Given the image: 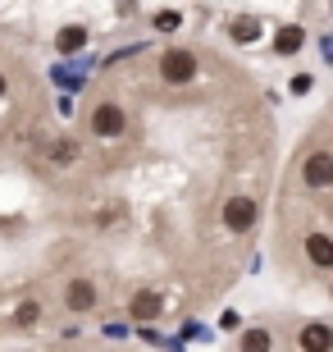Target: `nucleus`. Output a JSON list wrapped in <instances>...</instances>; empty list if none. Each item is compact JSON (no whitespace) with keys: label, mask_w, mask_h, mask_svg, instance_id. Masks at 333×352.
Returning <instances> with one entry per match:
<instances>
[{"label":"nucleus","mask_w":333,"mask_h":352,"mask_svg":"<svg viewBox=\"0 0 333 352\" xmlns=\"http://www.w3.org/2000/svg\"><path fill=\"white\" fill-rule=\"evenodd\" d=\"M87 129L96 133L101 142H115V138H124V133H128V115H124V105H119V101H101L96 110H91Z\"/></svg>","instance_id":"1"},{"label":"nucleus","mask_w":333,"mask_h":352,"mask_svg":"<svg viewBox=\"0 0 333 352\" xmlns=\"http://www.w3.org/2000/svg\"><path fill=\"white\" fill-rule=\"evenodd\" d=\"M196 51H183V46H169L165 55H160V78L169 82V87H183V82L196 78Z\"/></svg>","instance_id":"2"},{"label":"nucleus","mask_w":333,"mask_h":352,"mask_svg":"<svg viewBox=\"0 0 333 352\" xmlns=\"http://www.w3.org/2000/svg\"><path fill=\"white\" fill-rule=\"evenodd\" d=\"M301 183L306 188H333V151H310L306 160H301Z\"/></svg>","instance_id":"3"},{"label":"nucleus","mask_w":333,"mask_h":352,"mask_svg":"<svg viewBox=\"0 0 333 352\" xmlns=\"http://www.w3.org/2000/svg\"><path fill=\"white\" fill-rule=\"evenodd\" d=\"M96 298H101V293H96V279H87V274H78V279L65 284V307L73 316H87L91 307H96Z\"/></svg>","instance_id":"4"},{"label":"nucleus","mask_w":333,"mask_h":352,"mask_svg":"<svg viewBox=\"0 0 333 352\" xmlns=\"http://www.w3.org/2000/svg\"><path fill=\"white\" fill-rule=\"evenodd\" d=\"M256 215H260V206L251 197H229V201H224V224H229L233 234H246V229L256 224Z\"/></svg>","instance_id":"5"},{"label":"nucleus","mask_w":333,"mask_h":352,"mask_svg":"<svg viewBox=\"0 0 333 352\" xmlns=\"http://www.w3.org/2000/svg\"><path fill=\"white\" fill-rule=\"evenodd\" d=\"M297 348L301 352H333V325H324V320L301 325L297 329Z\"/></svg>","instance_id":"6"},{"label":"nucleus","mask_w":333,"mask_h":352,"mask_svg":"<svg viewBox=\"0 0 333 352\" xmlns=\"http://www.w3.org/2000/svg\"><path fill=\"white\" fill-rule=\"evenodd\" d=\"M160 311H165V298H160L155 288H137V293H133V302H128L133 320H155Z\"/></svg>","instance_id":"7"},{"label":"nucleus","mask_w":333,"mask_h":352,"mask_svg":"<svg viewBox=\"0 0 333 352\" xmlns=\"http://www.w3.org/2000/svg\"><path fill=\"white\" fill-rule=\"evenodd\" d=\"M306 261L315 270H333V238L329 234H306Z\"/></svg>","instance_id":"8"},{"label":"nucleus","mask_w":333,"mask_h":352,"mask_svg":"<svg viewBox=\"0 0 333 352\" xmlns=\"http://www.w3.org/2000/svg\"><path fill=\"white\" fill-rule=\"evenodd\" d=\"M82 46H87V28H82V23L55 32V51H60V55H73V51H82Z\"/></svg>","instance_id":"9"},{"label":"nucleus","mask_w":333,"mask_h":352,"mask_svg":"<svg viewBox=\"0 0 333 352\" xmlns=\"http://www.w3.org/2000/svg\"><path fill=\"white\" fill-rule=\"evenodd\" d=\"M301 46H306V28H301V23H288L279 37H274V51H279V55H297Z\"/></svg>","instance_id":"10"},{"label":"nucleus","mask_w":333,"mask_h":352,"mask_svg":"<svg viewBox=\"0 0 333 352\" xmlns=\"http://www.w3.org/2000/svg\"><path fill=\"white\" fill-rule=\"evenodd\" d=\"M46 160H51V165H73L78 160V142L73 138H55V142L46 146Z\"/></svg>","instance_id":"11"},{"label":"nucleus","mask_w":333,"mask_h":352,"mask_svg":"<svg viewBox=\"0 0 333 352\" xmlns=\"http://www.w3.org/2000/svg\"><path fill=\"white\" fill-rule=\"evenodd\" d=\"M238 352H274V334L269 329H246L238 339Z\"/></svg>","instance_id":"12"},{"label":"nucleus","mask_w":333,"mask_h":352,"mask_svg":"<svg viewBox=\"0 0 333 352\" xmlns=\"http://www.w3.org/2000/svg\"><path fill=\"white\" fill-rule=\"evenodd\" d=\"M37 320H41V302H37V298L19 302V311H14V329H32Z\"/></svg>","instance_id":"13"},{"label":"nucleus","mask_w":333,"mask_h":352,"mask_svg":"<svg viewBox=\"0 0 333 352\" xmlns=\"http://www.w3.org/2000/svg\"><path fill=\"white\" fill-rule=\"evenodd\" d=\"M229 37L233 41H256L260 37V23L251 19V14H242V19H233V23H229Z\"/></svg>","instance_id":"14"},{"label":"nucleus","mask_w":333,"mask_h":352,"mask_svg":"<svg viewBox=\"0 0 333 352\" xmlns=\"http://www.w3.org/2000/svg\"><path fill=\"white\" fill-rule=\"evenodd\" d=\"M179 23H183V14H179V10H160V14H155V28H160V32H174Z\"/></svg>","instance_id":"15"},{"label":"nucleus","mask_w":333,"mask_h":352,"mask_svg":"<svg viewBox=\"0 0 333 352\" xmlns=\"http://www.w3.org/2000/svg\"><path fill=\"white\" fill-rule=\"evenodd\" d=\"M292 91H297V96H306V91H310V74H297V78H292Z\"/></svg>","instance_id":"16"},{"label":"nucleus","mask_w":333,"mask_h":352,"mask_svg":"<svg viewBox=\"0 0 333 352\" xmlns=\"http://www.w3.org/2000/svg\"><path fill=\"white\" fill-rule=\"evenodd\" d=\"M5 91H10V78H5V74H0V96H5Z\"/></svg>","instance_id":"17"}]
</instances>
